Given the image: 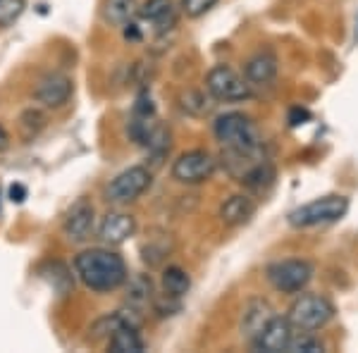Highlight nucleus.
Instances as JSON below:
<instances>
[{"label":"nucleus","instance_id":"1","mask_svg":"<svg viewBox=\"0 0 358 353\" xmlns=\"http://www.w3.org/2000/svg\"><path fill=\"white\" fill-rule=\"evenodd\" d=\"M74 272L86 289L96 294H108L127 282V263L117 251L110 248H86L74 258Z\"/></svg>","mask_w":358,"mask_h":353},{"label":"nucleus","instance_id":"2","mask_svg":"<svg viewBox=\"0 0 358 353\" xmlns=\"http://www.w3.org/2000/svg\"><path fill=\"white\" fill-rule=\"evenodd\" d=\"M215 138L229 150L239 153H261L263 136L258 124L244 113H224L215 120Z\"/></svg>","mask_w":358,"mask_h":353},{"label":"nucleus","instance_id":"3","mask_svg":"<svg viewBox=\"0 0 358 353\" xmlns=\"http://www.w3.org/2000/svg\"><path fill=\"white\" fill-rule=\"evenodd\" d=\"M349 210V199L346 196H320V199L310 201L306 206H299L296 210L289 212V224L296 229H308V227H320V224H332L337 219H342Z\"/></svg>","mask_w":358,"mask_h":353},{"label":"nucleus","instance_id":"4","mask_svg":"<svg viewBox=\"0 0 358 353\" xmlns=\"http://www.w3.org/2000/svg\"><path fill=\"white\" fill-rule=\"evenodd\" d=\"M334 303L327 296L320 294H301L287 310V317L296 329L306 332H317V329L327 327L334 320Z\"/></svg>","mask_w":358,"mask_h":353},{"label":"nucleus","instance_id":"5","mask_svg":"<svg viewBox=\"0 0 358 353\" xmlns=\"http://www.w3.org/2000/svg\"><path fill=\"white\" fill-rule=\"evenodd\" d=\"M206 91L220 103H241L253 96L251 82L227 65H215L206 74Z\"/></svg>","mask_w":358,"mask_h":353},{"label":"nucleus","instance_id":"6","mask_svg":"<svg viewBox=\"0 0 358 353\" xmlns=\"http://www.w3.org/2000/svg\"><path fill=\"white\" fill-rule=\"evenodd\" d=\"M313 265L303 258H289V260H277L268 265L265 277L273 284V289L282 294H301L313 280Z\"/></svg>","mask_w":358,"mask_h":353},{"label":"nucleus","instance_id":"7","mask_svg":"<svg viewBox=\"0 0 358 353\" xmlns=\"http://www.w3.org/2000/svg\"><path fill=\"white\" fill-rule=\"evenodd\" d=\"M153 175L148 167L143 165H134L129 170L120 172L117 177L110 182V187L106 191V201L115 206H127L134 203L136 199H141L148 189H151Z\"/></svg>","mask_w":358,"mask_h":353},{"label":"nucleus","instance_id":"8","mask_svg":"<svg viewBox=\"0 0 358 353\" xmlns=\"http://www.w3.org/2000/svg\"><path fill=\"white\" fill-rule=\"evenodd\" d=\"M215 167L217 160L208 150H189L175 160L172 179L179 184H187V187H196V184H203L215 175Z\"/></svg>","mask_w":358,"mask_h":353},{"label":"nucleus","instance_id":"9","mask_svg":"<svg viewBox=\"0 0 358 353\" xmlns=\"http://www.w3.org/2000/svg\"><path fill=\"white\" fill-rule=\"evenodd\" d=\"M94 222H96V210L94 203L89 199L74 201L72 208L67 210L65 222H62V231L69 241L74 244H84L91 234H94Z\"/></svg>","mask_w":358,"mask_h":353},{"label":"nucleus","instance_id":"10","mask_svg":"<svg viewBox=\"0 0 358 353\" xmlns=\"http://www.w3.org/2000/svg\"><path fill=\"white\" fill-rule=\"evenodd\" d=\"M294 332H296V327L289 322V317H280L275 315L273 320L265 325L261 332H258V337L251 341L253 349L256 351H265V353H282L289 349L292 344V337Z\"/></svg>","mask_w":358,"mask_h":353},{"label":"nucleus","instance_id":"11","mask_svg":"<svg viewBox=\"0 0 358 353\" xmlns=\"http://www.w3.org/2000/svg\"><path fill=\"white\" fill-rule=\"evenodd\" d=\"M72 91H74L72 79L67 74L53 72V74H45L41 82H38L36 91H34V98L43 108H62L72 98Z\"/></svg>","mask_w":358,"mask_h":353},{"label":"nucleus","instance_id":"12","mask_svg":"<svg viewBox=\"0 0 358 353\" xmlns=\"http://www.w3.org/2000/svg\"><path fill=\"white\" fill-rule=\"evenodd\" d=\"M136 231V219L127 212L120 210H110L106 217L101 219V227H98V239L103 244H110V246H120L124 244L129 236H134Z\"/></svg>","mask_w":358,"mask_h":353},{"label":"nucleus","instance_id":"13","mask_svg":"<svg viewBox=\"0 0 358 353\" xmlns=\"http://www.w3.org/2000/svg\"><path fill=\"white\" fill-rule=\"evenodd\" d=\"M273 317H275V308L268 303V301L251 298L244 305V312H241V334L253 341L258 337V332H261Z\"/></svg>","mask_w":358,"mask_h":353},{"label":"nucleus","instance_id":"14","mask_svg":"<svg viewBox=\"0 0 358 353\" xmlns=\"http://www.w3.org/2000/svg\"><path fill=\"white\" fill-rule=\"evenodd\" d=\"M136 13L143 22L153 24L158 34H163L177 24V13L172 0H146Z\"/></svg>","mask_w":358,"mask_h":353},{"label":"nucleus","instance_id":"15","mask_svg":"<svg viewBox=\"0 0 358 353\" xmlns=\"http://www.w3.org/2000/svg\"><path fill=\"white\" fill-rule=\"evenodd\" d=\"M256 212V201L248 194H234L220 206V219L227 227H239L248 222Z\"/></svg>","mask_w":358,"mask_h":353},{"label":"nucleus","instance_id":"16","mask_svg":"<svg viewBox=\"0 0 358 353\" xmlns=\"http://www.w3.org/2000/svg\"><path fill=\"white\" fill-rule=\"evenodd\" d=\"M277 55L270 53V50H261L253 57H248L246 65H244V77L248 79L251 84H268L273 82L277 77Z\"/></svg>","mask_w":358,"mask_h":353},{"label":"nucleus","instance_id":"17","mask_svg":"<svg viewBox=\"0 0 358 353\" xmlns=\"http://www.w3.org/2000/svg\"><path fill=\"white\" fill-rule=\"evenodd\" d=\"M110 353H141L143 339L138 337V329L129 325H120L110 334Z\"/></svg>","mask_w":358,"mask_h":353},{"label":"nucleus","instance_id":"18","mask_svg":"<svg viewBox=\"0 0 358 353\" xmlns=\"http://www.w3.org/2000/svg\"><path fill=\"white\" fill-rule=\"evenodd\" d=\"M192 289V277H189L187 270L177 268V265H170V268L163 270V291L167 296L182 298L189 294Z\"/></svg>","mask_w":358,"mask_h":353},{"label":"nucleus","instance_id":"19","mask_svg":"<svg viewBox=\"0 0 358 353\" xmlns=\"http://www.w3.org/2000/svg\"><path fill=\"white\" fill-rule=\"evenodd\" d=\"M153 301V280L148 275H134L127 289V303L134 308H146Z\"/></svg>","mask_w":358,"mask_h":353},{"label":"nucleus","instance_id":"20","mask_svg":"<svg viewBox=\"0 0 358 353\" xmlns=\"http://www.w3.org/2000/svg\"><path fill=\"white\" fill-rule=\"evenodd\" d=\"M134 13H136V0H106L103 3V17L115 27H124Z\"/></svg>","mask_w":358,"mask_h":353},{"label":"nucleus","instance_id":"21","mask_svg":"<svg viewBox=\"0 0 358 353\" xmlns=\"http://www.w3.org/2000/svg\"><path fill=\"white\" fill-rule=\"evenodd\" d=\"M179 106H182L184 113L194 115V117H203V115L210 113L213 103H210V94H201V91H187V94L179 96Z\"/></svg>","mask_w":358,"mask_h":353},{"label":"nucleus","instance_id":"22","mask_svg":"<svg viewBox=\"0 0 358 353\" xmlns=\"http://www.w3.org/2000/svg\"><path fill=\"white\" fill-rule=\"evenodd\" d=\"M322 341L315 337L313 332H306V329H296L292 337V344L287 353H322Z\"/></svg>","mask_w":358,"mask_h":353},{"label":"nucleus","instance_id":"23","mask_svg":"<svg viewBox=\"0 0 358 353\" xmlns=\"http://www.w3.org/2000/svg\"><path fill=\"white\" fill-rule=\"evenodd\" d=\"M45 127V115L41 110H24L20 117V129H22V136H24V141H31V138L38 136V131H41Z\"/></svg>","mask_w":358,"mask_h":353},{"label":"nucleus","instance_id":"24","mask_svg":"<svg viewBox=\"0 0 358 353\" xmlns=\"http://www.w3.org/2000/svg\"><path fill=\"white\" fill-rule=\"evenodd\" d=\"M172 251V239L170 236H153L146 246H143V260L148 265L163 263V258Z\"/></svg>","mask_w":358,"mask_h":353},{"label":"nucleus","instance_id":"25","mask_svg":"<svg viewBox=\"0 0 358 353\" xmlns=\"http://www.w3.org/2000/svg\"><path fill=\"white\" fill-rule=\"evenodd\" d=\"M27 0H0V27H10L22 17Z\"/></svg>","mask_w":358,"mask_h":353},{"label":"nucleus","instance_id":"26","mask_svg":"<svg viewBox=\"0 0 358 353\" xmlns=\"http://www.w3.org/2000/svg\"><path fill=\"white\" fill-rule=\"evenodd\" d=\"M48 268L55 272V277H48V282L53 284V289L60 296H65L69 289H72V275H69V270L62 263H48Z\"/></svg>","mask_w":358,"mask_h":353},{"label":"nucleus","instance_id":"27","mask_svg":"<svg viewBox=\"0 0 358 353\" xmlns=\"http://www.w3.org/2000/svg\"><path fill=\"white\" fill-rule=\"evenodd\" d=\"M217 5V0H182V13L189 17V20H199L206 13H210L213 8Z\"/></svg>","mask_w":358,"mask_h":353},{"label":"nucleus","instance_id":"28","mask_svg":"<svg viewBox=\"0 0 358 353\" xmlns=\"http://www.w3.org/2000/svg\"><path fill=\"white\" fill-rule=\"evenodd\" d=\"M10 199H13L15 203H24V199H27V189L22 187V184H13V187H10Z\"/></svg>","mask_w":358,"mask_h":353},{"label":"nucleus","instance_id":"29","mask_svg":"<svg viewBox=\"0 0 358 353\" xmlns=\"http://www.w3.org/2000/svg\"><path fill=\"white\" fill-rule=\"evenodd\" d=\"M8 148H10V134L5 131V127L0 124V153H3V150H8Z\"/></svg>","mask_w":358,"mask_h":353}]
</instances>
